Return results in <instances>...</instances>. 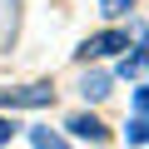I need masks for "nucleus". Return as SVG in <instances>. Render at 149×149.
<instances>
[{"label": "nucleus", "instance_id": "obj_2", "mask_svg": "<svg viewBox=\"0 0 149 149\" xmlns=\"http://www.w3.org/2000/svg\"><path fill=\"white\" fill-rule=\"evenodd\" d=\"M119 50H129V30H100V35H90L80 50V60H104V55H119Z\"/></svg>", "mask_w": 149, "mask_h": 149}, {"label": "nucleus", "instance_id": "obj_1", "mask_svg": "<svg viewBox=\"0 0 149 149\" xmlns=\"http://www.w3.org/2000/svg\"><path fill=\"white\" fill-rule=\"evenodd\" d=\"M0 104H10V109H45V104H55V85H50V80H40V85L0 90Z\"/></svg>", "mask_w": 149, "mask_h": 149}, {"label": "nucleus", "instance_id": "obj_4", "mask_svg": "<svg viewBox=\"0 0 149 149\" xmlns=\"http://www.w3.org/2000/svg\"><path fill=\"white\" fill-rule=\"evenodd\" d=\"M65 129H70L74 139H90V144H104V139H109V129H104L95 114H70V124H65Z\"/></svg>", "mask_w": 149, "mask_h": 149}, {"label": "nucleus", "instance_id": "obj_9", "mask_svg": "<svg viewBox=\"0 0 149 149\" xmlns=\"http://www.w3.org/2000/svg\"><path fill=\"white\" fill-rule=\"evenodd\" d=\"M15 134H20V124H15V119H10V114H0V149H5V144H10V139H15Z\"/></svg>", "mask_w": 149, "mask_h": 149}, {"label": "nucleus", "instance_id": "obj_7", "mask_svg": "<svg viewBox=\"0 0 149 149\" xmlns=\"http://www.w3.org/2000/svg\"><path fill=\"white\" fill-rule=\"evenodd\" d=\"M124 139H129V144H149V119H139V114H134V119H129V129H124Z\"/></svg>", "mask_w": 149, "mask_h": 149}, {"label": "nucleus", "instance_id": "obj_5", "mask_svg": "<svg viewBox=\"0 0 149 149\" xmlns=\"http://www.w3.org/2000/svg\"><path fill=\"white\" fill-rule=\"evenodd\" d=\"M80 95H85V100H104V95H109V74H100V70H90L85 80H80Z\"/></svg>", "mask_w": 149, "mask_h": 149}, {"label": "nucleus", "instance_id": "obj_10", "mask_svg": "<svg viewBox=\"0 0 149 149\" xmlns=\"http://www.w3.org/2000/svg\"><path fill=\"white\" fill-rule=\"evenodd\" d=\"M134 114H139V119H149V85H144V90H134Z\"/></svg>", "mask_w": 149, "mask_h": 149}, {"label": "nucleus", "instance_id": "obj_3", "mask_svg": "<svg viewBox=\"0 0 149 149\" xmlns=\"http://www.w3.org/2000/svg\"><path fill=\"white\" fill-rule=\"evenodd\" d=\"M119 74H124V80H144V74H149V30L144 25H134V50L119 60Z\"/></svg>", "mask_w": 149, "mask_h": 149}, {"label": "nucleus", "instance_id": "obj_8", "mask_svg": "<svg viewBox=\"0 0 149 149\" xmlns=\"http://www.w3.org/2000/svg\"><path fill=\"white\" fill-rule=\"evenodd\" d=\"M129 5H134V0H100V10H104L109 20H119V15H129Z\"/></svg>", "mask_w": 149, "mask_h": 149}, {"label": "nucleus", "instance_id": "obj_6", "mask_svg": "<svg viewBox=\"0 0 149 149\" xmlns=\"http://www.w3.org/2000/svg\"><path fill=\"white\" fill-rule=\"evenodd\" d=\"M25 134H30L35 149H65V134H55V129H45V124H30Z\"/></svg>", "mask_w": 149, "mask_h": 149}]
</instances>
